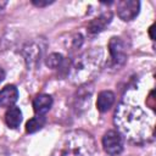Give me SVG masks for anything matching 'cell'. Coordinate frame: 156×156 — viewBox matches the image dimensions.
I'll return each mask as SVG.
<instances>
[{
  "mask_svg": "<svg viewBox=\"0 0 156 156\" xmlns=\"http://www.w3.org/2000/svg\"><path fill=\"white\" fill-rule=\"evenodd\" d=\"M18 99V90L15 85H6L0 90V107H12Z\"/></svg>",
  "mask_w": 156,
  "mask_h": 156,
  "instance_id": "9",
  "label": "cell"
},
{
  "mask_svg": "<svg viewBox=\"0 0 156 156\" xmlns=\"http://www.w3.org/2000/svg\"><path fill=\"white\" fill-rule=\"evenodd\" d=\"M104 51L101 48H93L79 55L68 67V78L74 84H83L94 78L101 69Z\"/></svg>",
  "mask_w": 156,
  "mask_h": 156,
  "instance_id": "2",
  "label": "cell"
},
{
  "mask_svg": "<svg viewBox=\"0 0 156 156\" xmlns=\"http://www.w3.org/2000/svg\"><path fill=\"white\" fill-rule=\"evenodd\" d=\"M5 79V71L2 69V67H0V83Z\"/></svg>",
  "mask_w": 156,
  "mask_h": 156,
  "instance_id": "15",
  "label": "cell"
},
{
  "mask_svg": "<svg viewBox=\"0 0 156 156\" xmlns=\"http://www.w3.org/2000/svg\"><path fill=\"white\" fill-rule=\"evenodd\" d=\"M140 2L136 0H123L117 2V15L122 21H132L139 15Z\"/></svg>",
  "mask_w": 156,
  "mask_h": 156,
  "instance_id": "6",
  "label": "cell"
},
{
  "mask_svg": "<svg viewBox=\"0 0 156 156\" xmlns=\"http://www.w3.org/2000/svg\"><path fill=\"white\" fill-rule=\"evenodd\" d=\"M115 124L117 132L133 143H143L152 136L147 115L139 106L127 102L119 104L115 112Z\"/></svg>",
  "mask_w": 156,
  "mask_h": 156,
  "instance_id": "1",
  "label": "cell"
},
{
  "mask_svg": "<svg viewBox=\"0 0 156 156\" xmlns=\"http://www.w3.org/2000/svg\"><path fill=\"white\" fill-rule=\"evenodd\" d=\"M112 21V13L110 11L101 13L100 16H98L96 18L91 20L87 27V30L89 34H98L100 32H102Z\"/></svg>",
  "mask_w": 156,
  "mask_h": 156,
  "instance_id": "7",
  "label": "cell"
},
{
  "mask_svg": "<svg viewBox=\"0 0 156 156\" xmlns=\"http://www.w3.org/2000/svg\"><path fill=\"white\" fill-rule=\"evenodd\" d=\"M5 122L7 124V127L12 128V129H16L18 128V126L21 124L22 122V112L18 107H9L6 113H5Z\"/></svg>",
  "mask_w": 156,
  "mask_h": 156,
  "instance_id": "11",
  "label": "cell"
},
{
  "mask_svg": "<svg viewBox=\"0 0 156 156\" xmlns=\"http://www.w3.org/2000/svg\"><path fill=\"white\" fill-rule=\"evenodd\" d=\"M66 63L63 56L61 54H57V52H52L50 54L48 57H46V66L52 68V69H56V68H60L62 67L63 65Z\"/></svg>",
  "mask_w": 156,
  "mask_h": 156,
  "instance_id": "13",
  "label": "cell"
},
{
  "mask_svg": "<svg viewBox=\"0 0 156 156\" xmlns=\"http://www.w3.org/2000/svg\"><path fill=\"white\" fill-rule=\"evenodd\" d=\"M52 2H54V0H45V1H43V0H33L32 1V4L38 6V7H45V6L51 5Z\"/></svg>",
  "mask_w": 156,
  "mask_h": 156,
  "instance_id": "14",
  "label": "cell"
},
{
  "mask_svg": "<svg viewBox=\"0 0 156 156\" xmlns=\"http://www.w3.org/2000/svg\"><path fill=\"white\" fill-rule=\"evenodd\" d=\"M108 51H110V62L119 67L124 65L127 60V52H126V45L124 41L118 37H112L108 41Z\"/></svg>",
  "mask_w": 156,
  "mask_h": 156,
  "instance_id": "5",
  "label": "cell"
},
{
  "mask_svg": "<svg viewBox=\"0 0 156 156\" xmlns=\"http://www.w3.org/2000/svg\"><path fill=\"white\" fill-rule=\"evenodd\" d=\"M102 146L107 155L116 156L123 151V138L117 130H108L102 136Z\"/></svg>",
  "mask_w": 156,
  "mask_h": 156,
  "instance_id": "4",
  "label": "cell"
},
{
  "mask_svg": "<svg viewBox=\"0 0 156 156\" xmlns=\"http://www.w3.org/2000/svg\"><path fill=\"white\" fill-rule=\"evenodd\" d=\"M44 123H45V116H35L26 123V130L27 133H35L43 128Z\"/></svg>",
  "mask_w": 156,
  "mask_h": 156,
  "instance_id": "12",
  "label": "cell"
},
{
  "mask_svg": "<svg viewBox=\"0 0 156 156\" xmlns=\"http://www.w3.org/2000/svg\"><path fill=\"white\" fill-rule=\"evenodd\" d=\"M52 106V98L48 94H39L33 100V110L37 116H45Z\"/></svg>",
  "mask_w": 156,
  "mask_h": 156,
  "instance_id": "8",
  "label": "cell"
},
{
  "mask_svg": "<svg viewBox=\"0 0 156 156\" xmlns=\"http://www.w3.org/2000/svg\"><path fill=\"white\" fill-rule=\"evenodd\" d=\"M149 34H150V38H151V39L155 38V37H154V26H151V27L149 28Z\"/></svg>",
  "mask_w": 156,
  "mask_h": 156,
  "instance_id": "16",
  "label": "cell"
},
{
  "mask_svg": "<svg viewBox=\"0 0 156 156\" xmlns=\"http://www.w3.org/2000/svg\"><path fill=\"white\" fill-rule=\"evenodd\" d=\"M44 49H45V44L41 39L32 40L30 43H27L23 46L22 55L24 57V61L28 68H35L40 63V58L43 56Z\"/></svg>",
  "mask_w": 156,
  "mask_h": 156,
  "instance_id": "3",
  "label": "cell"
},
{
  "mask_svg": "<svg viewBox=\"0 0 156 156\" xmlns=\"http://www.w3.org/2000/svg\"><path fill=\"white\" fill-rule=\"evenodd\" d=\"M113 102H115V94L110 90H104L98 95L96 107L100 112H106L111 108Z\"/></svg>",
  "mask_w": 156,
  "mask_h": 156,
  "instance_id": "10",
  "label": "cell"
}]
</instances>
